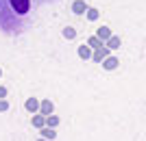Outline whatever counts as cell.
I'll return each instance as SVG.
<instances>
[{"instance_id": "obj_3", "label": "cell", "mask_w": 146, "mask_h": 141, "mask_svg": "<svg viewBox=\"0 0 146 141\" xmlns=\"http://www.w3.org/2000/svg\"><path fill=\"white\" fill-rule=\"evenodd\" d=\"M24 106H26V111H29V113H35V111L39 109V106H42V102H39L37 98H29Z\"/></svg>"}, {"instance_id": "obj_15", "label": "cell", "mask_w": 146, "mask_h": 141, "mask_svg": "<svg viewBox=\"0 0 146 141\" xmlns=\"http://www.w3.org/2000/svg\"><path fill=\"white\" fill-rule=\"evenodd\" d=\"M5 96H7V89H5V87H0V100L5 98Z\"/></svg>"}, {"instance_id": "obj_8", "label": "cell", "mask_w": 146, "mask_h": 141, "mask_svg": "<svg viewBox=\"0 0 146 141\" xmlns=\"http://www.w3.org/2000/svg\"><path fill=\"white\" fill-rule=\"evenodd\" d=\"M116 65H118V59H113V56H109V59L105 61V68H107V70H113Z\"/></svg>"}, {"instance_id": "obj_11", "label": "cell", "mask_w": 146, "mask_h": 141, "mask_svg": "<svg viewBox=\"0 0 146 141\" xmlns=\"http://www.w3.org/2000/svg\"><path fill=\"white\" fill-rule=\"evenodd\" d=\"M7 109H9V102H7V100H0V111H2V113H5Z\"/></svg>"}, {"instance_id": "obj_9", "label": "cell", "mask_w": 146, "mask_h": 141, "mask_svg": "<svg viewBox=\"0 0 146 141\" xmlns=\"http://www.w3.org/2000/svg\"><path fill=\"white\" fill-rule=\"evenodd\" d=\"M109 48H120V39H118V37H111V41H109Z\"/></svg>"}, {"instance_id": "obj_5", "label": "cell", "mask_w": 146, "mask_h": 141, "mask_svg": "<svg viewBox=\"0 0 146 141\" xmlns=\"http://www.w3.org/2000/svg\"><path fill=\"white\" fill-rule=\"evenodd\" d=\"M46 126L55 130L57 126H59V117H57V115H48V117H46Z\"/></svg>"}, {"instance_id": "obj_12", "label": "cell", "mask_w": 146, "mask_h": 141, "mask_svg": "<svg viewBox=\"0 0 146 141\" xmlns=\"http://www.w3.org/2000/svg\"><path fill=\"white\" fill-rule=\"evenodd\" d=\"M79 54H81V56H85V59H87V56H90V50H87L85 46H83V48L79 50Z\"/></svg>"}, {"instance_id": "obj_17", "label": "cell", "mask_w": 146, "mask_h": 141, "mask_svg": "<svg viewBox=\"0 0 146 141\" xmlns=\"http://www.w3.org/2000/svg\"><path fill=\"white\" fill-rule=\"evenodd\" d=\"M39 141H46V139H39Z\"/></svg>"}, {"instance_id": "obj_1", "label": "cell", "mask_w": 146, "mask_h": 141, "mask_svg": "<svg viewBox=\"0 0 146 141\" xmlns=\"http://www.w3.org/2000/svg\"><path fill=\"white\" fill-rule=\"evenodd\" d=\"M9 9H11V15L15 20V24L22 33L26 31L35 18V9L37 2L35 0H9Z\"/></svg>"}, {"instance_id": "obj_6", "label": "cell", "mask_w": 146, "mask_h": 141, "mask_svg": "<svg viewBox=\"0 0 146 141\" xmlns=\"http://www.w3.org/2000/svg\"><path fill=\"white\" fill-rule=\"evenodd\" d=\"M33 126H35V128H44V126H46V117L44 115H35L33 117Z\"/></svg>"}, {"instance_id": "obj_16", "label": "cell", "mask_w": 146, "mask_h": 141, "mask_svg": "<svg viewBox=\"0 0 146 141\" xmlns=\"http://www.w3.org/2000/svg\"><path fill=\"white\" fill-rule=\"evenodd\" d=\"M37 5H42V2H50V0H35Z\"/></svg>"}, {"instance_id": "obj_4", "label": "cell", "mask_w": 146, "mask_h": 141, "mask_svg": "<svg viewBox=\"0 0 146 141\" xmlns=\"http://www.w3.org/2000/svg\"><path fill=\"white\" fill-rule=\"evenodd\" d=\"M39 111H42L44 117H48L50 113H52V102L50 100H42V106H39Z\"/></svg>"}, {"instance_id": "obj_13", "label": "cell", "mask_w": 146, "mask_h": 141, "mask_svg": "<svg viewBox=\"0 0 146 141\" xmlns=\"http://www.w3.org/2000/svg\"><path fill=\"white\" fill-rule=\"evenodd\" d=\"M81 9H83V2H74V13H81Z\"/></svg>"}, {"instance_id": "obj_2", "label": "cell", "mask_w": 146, "mask_h": 141, "mask_svg": "<svg viewBox=\"0 0 146 141\" xmlns=\"http://www.w3.org/2000/svg\"><path fill=\"white\" fill-rule=\"evenodd\" d=\"M0 31L7 33V35H22V31L18 28V24L11 15L9 0H0Z\"/></svg>"}, {"instance_id": "obj_7", "label": "cell", "mask_w": 146, "mask_h": 141, "mask_svg": "<svg viewBox=\"0 0 146 141\" xmlns=\"http://www.w3.org/2000/svg\"><path fill=\"white\" fill-rule=\"evenodd\" d=\"M42 137H44V139H50V141H52V139L57 137V132H55L52 128H48V126H46V128H42Z\"/></svg>"}, {"instance_id": "obj_14", "label": "cell", "mask_w": 146, "mask_h": 141, "mask_svg": "<svg viewBox=\"0 0 146 141\" xmlns=\"http://www.w3.org/2000/svg\"><path fill=\"white\" fill-rule=\"evenodd\" d=\"M98 35H100V37H109V31H107V28H100V33H98Z\"/></svg>"}, {"instance_id": "obj_10", "label": "cell", "mask_w": 146, "mask_h": 141, "mask_svg": "<svg viewBox=\"0 0 146 141\" xmlns=\"http://www.w3.org/2000/svg\"><path fill=\"white\" fill-rule=\"evenodd\" d=\"M105 54H107V50H98L96 54H94V59H96V61H100V59H103Z\"/></svg>"}]
</instances>
